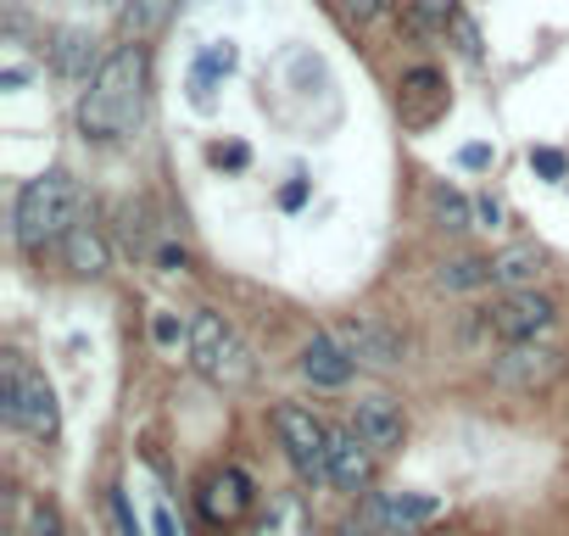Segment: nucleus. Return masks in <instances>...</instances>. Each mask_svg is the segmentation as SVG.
<instances>
[{
    "label": "nucleus",
    "instance_id": "1",
    "mask_svg": "<svg viewBox=\"0 0 569 536\" xmlns=\"http://www.w3.org/2000/svg\"><path fill=\"white\" fill-rule=\"evenodd\" d=\"M140 112H146V51L123 46L96 68V79L79 101V129L90 140H123L140 123Z\"/></svg>",
    "mask_w": 569,
    "mask_h": 536
},
{
    "label": "nucleus",
    "instance_id": "2",
    "mask_svg": "<svg viewBox=\"0 0 569 536\" xmlns=\"http://www.w3.org/2000/svg\"><path fill=\"white\" fill-rule=\"evenodd\" d=\"M73 224H79V185L62 168L23 185V196H18V246L23 251H46L51 240H68Z\"/></svg>",
    "mask_w": 569,
    "mask_h": 536
},
{
    "label": "nucleus",
    "instance_id": "3",
    "mask_svg": "<svg viewBox=\"0 0 569 536\" xmlns=\"http://www.w3.org/2000/svg\"><path fill=\"white\" fill-rule=\"evenodd\" d=\"M184 347H190L196 375H201V380H212V386H223V391H240V386H251V375H257V364H251L246 341H240L218 314H196V319H190V330H184Z\"/></svg>",
    "mask_w": 569,
    "mask_h": 536
},
{
    "label": "nucleus",
    "instance_id": "4",
    "mask_svg": "<svg viewBox=\"0 0 569 536\" xmlns=\"http://www.w3.org/2000/svg\"><path fill=\"white\" fill-rule=\"evenodd\" d=\"M0 408H7V419L40 441H57L62 430V414H57V391L40 369H29L23 358H7V380H0Z\"/></svg>",
    "mask_w": 569,
    "mask_h": 536
},
{
    "label": "nucleus",
    "instance_id": "5",
    "mask_svg": "<svg viewBox=\"0 0 569 536\" xmlns=\"http://www.w3.org/2000/svg\"><path fill=\"white\" fill-rule=\"evenodd\" d=\"M273 430H279V447L284 458L297 464V475L308 480H330V430L308 414V408H273Z\"/></svg>",
    "mask_w": 569,
    "mask_h": 536
},
{
    "label": "nucleus",
    "instance_id": "6",
    "mask_svg": "<svg viewBox=\"0 0 569 536\" xmlns=\"http://www.w3.org/2000/svg\"><path fill=\"white\" fill-rule=\"evenodd\" d=\"M563 375V353L558 347H536V341H513L502 358H497V380L513 386V391H541Z\"/></svg>",
    "mask_w": 569,
    "mask_h": 536
},
{
    "label": "nucleus",
    "instance_id": "7",
    "mask_svg": "<svg viewBox=\"0 0 569 536\" xmlns=\"http://www.w3.org/2000/svg\"><path fill=\"white\" fill-rule=\"evenodd\" d=\"M552 302L547 297H536V291H508L497 308H491V330L502 336V341H536L547 325H552Z\"/></svg>",
    "mask_w": 569,
    "mask_h": 536
},
{
    "label": "nucleus",
    "instance_id": "8",
    "mask_svg": "<svg viewBox=\"0 0 569 536\" xmlns=\"http://www.w3.org/2000/svg\"><path fill=\"white\" fill-rule=\"evenodd\" d=\"M330 480L341 492H363L375 480V447L358 430H330Z\"/></svg>",
    "mask_w": 569,
    "mask_h": 536
},
{
    "label": "nucleus",
    "instance_id": "9",
    "mask_svg": "<svg viewBox=\"0 0 569 536\" xmlns=\"http://www.w3.org/2000/svg\"><path fill=\"white\" fill-rule=\"evenodd\" d=\"M336 341L352 353V364H369V369H397L402 364V341L380 325H341Z\"/></svg>",
    "mask_w": 569,
    "mask_h": 536
},
{
    "label": "nucleus",
    "instance_id": "10",
    "mask_svg": "<svg viewBox=\"0 0 569 536\" xmlns=\"http://www.w3.org/2000/svg\"><path fill=\"white\" fill-rule=\"evenodd\" d=\"M201 508H207V519L234 525V519L251 508V480H246L240 469H218V475H207V486H201Z\"/></svg>",
    "mask_w": 569,
    "mask_h": 536
},
{
    "label": "nucleus",
    "instance_id": "11",
    "mask_svg": "<svg viewBox=\"0 0 569 536\" xmlns=\"http://www.w3.org/2000/svg\"><path fill=\"white\" fill-rule=\"evenodd\" d=\"M402 408L391 403V397H369V403H358V436L375 447V453H391V447H402Z\"/></svg>",
    "mask_w": 569,
    "mask_h": 536
},
{
    "label": "nucleus",
    "instance_id": "12",
    "mask_svg": "<svg viewBox=\"0 0 569 536\" xmlns=\"http://www.w3.org/2000/svg\"><path fill=\"white\" fill-rule=\"evenodd\" d=\"M352 353L336 341V336H313V347L302 353V375L313 380V386H347L352 380Z\"/></svg>",
    "mask_w": 569,
    "mask_h": 536
},
{
    "label": "nucleus",
    "instance_id": "13",
    "mask_svg": "<svg viewBox=\"0 0 569 536\" xmlns=\"http://www.w3.org/2000/svg\"><path fill=\"white\" fill-rule=\"evenodd\" d=\"M436 514H441V503L436 497H413V492H391V497H375L369 503V519L386 525V530H413V525H425Z\"/></svg>",
    "mask_w": 569,
    "mask_h": 536
},
{
    "label": "nucleus",
    "instance_id": "14",
    "mask_svg": "<svg viewBox=\"0 0 569 536\" xmlns=\"http://www.w3.org/2000/svg\"><path fill=\"white\" fill-rule=\"evenodd\" d=\"M491 268H497V286L530 291V286L541 280V268H547V251H541V246H508L502 257H491Z\"/></svg>",
    "mask_w": 569,
    "mask_h": 536
},
{
    "label": "nucleus",
    "instance_id": "15",
    "mask_svg": "<svg viewBox=\"0 0 569 536\" xmlns=\"http://www.w3.org/2000/svg\"><path fill=\"white\" fill-rule=\"evenodd\" d=\"M257 536H313V514H308V503H302L297 492H279V497L268 503Z\"/></svg>",
    "mask_w": 569,
    "mask_h": 536
},
{
    "label": "nucleus",
    "instance_id": "16",
    "mask_svg": "<svg viewBox=\"0 0 569 536\" xmlns=\"http://www.w3.org/2000/svg\"><path fill=\"white\" fill-rule=\"evenodd\" d=\"M62 251H68V268H73V275H84V280L107 268V240H101L96 224H73L68 240H62Z\"/></svg>",
    "mask_w": 569,
    "mask_h": 536
},
{
    "label": "nucleus",
    "instance_id": "17",
    "mask_svg": "<svg viewBox=\"0 0 569 536\" xmlns=\"http://www.w3.org/2000/svg\"><path fill=\"white\" fill-rule=\"evenodd\" d=\"M486 280H497V268H491L486 257H458V262H447L441 275H436L441 291H475V286H486Z\"/></svg>",
    "mask_w": 569,
    "mask_h": 536
},
{
    "label": "nucleus",
    "instance_id": "18",
    "mask_svg": "<svg viewBox=\"0 0 569 536\" xmlns=\"http://www.w3.org/2000/svg\"><path fill=\"white\" fill-rule=\"evenodd\" d=\"M57 68H62V73H84V68H90V40H84L79 29H68V34L57 40Z\"/></svg>",
    "mask_w": 569,
    "mask_h": 536
},
{
    "label": "nucleus",
    "instance_id": "19",
    "mask_svg": "<svg viewBox=\"0 0 569 536\" xmlns=\"http://www.w3.org/2000/svg\"><path fill=\"white\" fill-rule=\"evenodd\" d=\"M229 68H234V51H229V46H212V51L201 57V68H196V101H201V107H207V79H212V73H229Z\"/></svg>",
    "mask_w": 569,
    "mask_h": 536
},
{
    "label": "nucleus",
    "instance_id": "20",
    "mask_svg": "<svg viewBox=\"0 0 569 536\" xmlns=\"http://www.w3.org/2000/svg\"><path fill=\"white\" fill-rule=\"evenodd\" d=\"M436 212H441L447 229H469V201L458 190H436Z\"/></svg>",
    "mask_w": 569,
    "mask_h": 536
},
{
    "label": "nucleus",
    "instance_id": "21",
    "mask_svg": "<svg viewBox=\"0 0 569 536\" xmlns=\"http://www.w3.org/2000/svg\"><path fill=\"white\" fill-rule=\"evenodd\" d=\"M29 536H62V519H57V508H34V525H29Z\"/></svg>",
    "mask_w": 569,
    "mask_h": 536
},
{
    "label": "nucleus",
    "instance_id": "22",
    "mask_svg": "<svg viewBox=\"0 0 569 536\" xmlns=\"http://www.w3.org/2000/svg\"><path fill=\"white\" fill-rule=\"evenodd\" d=\"M413 7H419L425 18H436V23H447V18L458 12V0H413Z\"/></svg>",
    "mask_w": 569,
    "mask_h": 536
},
{
    "label": "nucleus",
    "instance_id": "23",
    "mask_svg": "<svg viewBox=\"0 0 569 536\" xmlns=\"http://www.w3.org/2000/svg\"><path fill=\"white\" fill-rule=\"evenodd\" d=\"M151 525H157V536H179V519H173V508H168V503H157Z\"/></svg>",
    "mask_w": 569,
    "mask_h": 536
},
{
    "label": "nucleus",
    "instance_id": "24",
    "mask_svg": "<svg viewBox=\"0 0 569 536\" xmlns=\"http://www.w3.org/2000/svg\"><path fill=\"white\" fill-rule=\"evenodd\" d=\"M530 162H536L541 173H563V157H558V151H530Z\"/></svg>",
    "mask_w": 569,
    "mask_h": 536
},
{
    "label": "nucleus",
    "instance_id": "25",
    "mask_svg": "<svg viewBox=\"0 0 569 536\" xmlns=\"http://www.w3.org/2000/svg\"><path fill=\"white\" fill-rule=\"evenodd\" d=\"M151 336H157V341H162V347H173V341H179V325H173V319H168V314H162V319H157V325H151Z\"/></svg>",
    "mask_w": 569,
    "mask_h": 536
},
{
    "label": "nucleus",
    "instance_id": "26",
    "mask_svg": "<svg viewBox=\"0 0 569 536\" xmlns=\"http://www.w3.org/2000/svg\"><path fill=\"white\" fill-rule=\"evenodd\" d=\"M112 514L123 519V536H140V525H134V514H129V503H123L118 492H112Z\"/></svg>",
    "mask_w": 569,
    "mask_h": 536
},
{
    "label": "nucleus",
    "instance_id": "27",
    "mask_svg": "<svg viewBox=\"0 0 569 536\" xmlns=\"http://www.w3.org/2000/svg\"><path fill=\"white\" fill-rule=\"evenodd\" d=\"M486 162H491L486 146H463V168H486Z\"/></svg>",
    "mask_w": 569,
    "mask_h": 536
},
{
    "label": "nucleus",
    "instance_id": "28",
    "mask_svg": "<svg viewBox=\"0 0 569 536\" xmlns=\"http://www.w3.org/2000/svg\"><path fill=\"white\" fill-rule=\"evenodd\" d=\"M386 536H413V530H386Z\"/></svg>",
    "mask_w": 569,
    "mask_h": 536
}]
</instances>
